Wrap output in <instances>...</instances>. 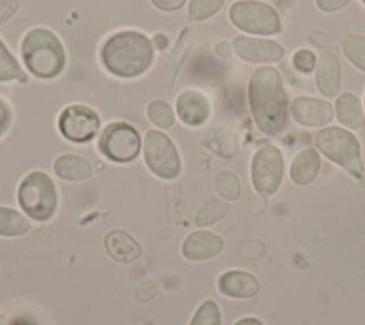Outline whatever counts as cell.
<instances>
[{
    "mask_svg": "<svg viewBox=\"0 0 365 325\" xmlns=\"http://www.w3.org/2000/svg\"><path fill=\"white\" fill-rule=\"evenodd\" d=\"M232 51L244 61L254 64L277 63L284 57V48L279 43L258 37H235L232 41Z\"/></svg>",
    "mask_w": 365,
    "mask_h": 325,
    "instance_id": "cell-11",
    "label": "cell"
},
{
    "mask_svg": "<svg viewBox=\"0 0 365 325\" xmlns=\"http://www.w3.org/2000/svg\"><path fill=\"white\" fill-rule=\"evenodd\" d=\"M284 177V158L278 147L267 144L258 148L251 161V181L261 195L278 191Z\"/></svg>",
    "mask_w": 365,
    "mask_h": 325,
    "instance_id": "cell-8",
    "label": "cell"
},
{
    "mask_svg": "<svg viewBox=\"0 0 365 325\" xmlns=\"http://www.w3.org/2000/svg\"><path fill=\"white\" fill-rule=\"evenodd\" d=\"M345 57L359 70L365 71V37L361 34H346L341 40Z\"/></svg>",
    "mask_w": 365,
    "mask_h": 325,
    "instance_id": "cell-22",
    "label": "cell"
},
{
    "mask_svg": "<svg viewBox=\"0 0 365 325\" xmlns=\"http://www.w3.org/2000/svg\"><path fill=\"white\" fill-rule=\"evenodd\" d=\"M29 220L19 211L0 207V237H21L30 229Z\"/></svg>",
    "mask_w": 365,
    "mask_h": 325,
    "instance_id": "cell-21",
    "label": "cell"
},
{
    "mask_svg": "<svg viewBox=\"0 0 365 325\" xmlns=\"http://www.w3.org/2000/svg\"><path fill=\"white\" fill-rule=\"evenodd\" d=\"M104 248L108 257L121 264H131L141 255L140 244L125 231H110L104 238Z\"/></svg>",
    "mask_w": 365,
    "mask_h": 325,
    "instance_id": "cell-16",
    "label": "cell"
},
{
    "mask_svg": "<svg viewBox=\"0 0 365 325\" xmlns=\"http://www.w3.org/2000/svg\"><path fill=\"white\" fill-rule=\"evenodd\" d=\"M292 63L297 70H299L302 73H309L317 67V57L312 51H309L307 48H301L294 54Z\"/></svg>",
    "mask_w": 365,
    "mask_h": 325,
    "instance_id": "cell-29",
    "label": "cell"
},
{
    "mask_svg": "<svg viewBox=\"0 0 365 325\" xmlns=\"http://www.w3.org/2000/svg\"><path fill=\"white\" fill-rule=\"evenodd\" d=\"M98 148L101 154L111 161L128 162L138 155L141 138L130 124L124 121H114L101 133Z\"/></svg>",
    "mask_w": 365,
    "mask_h": 325,
    "instance_id": "cell-9",
    "label": "cell"
},
{
    "mask_svg": "<svg viewBox=\"0 0 365 325\" xmlns=\"http://www.w3.org/2000/svg\"><path fill=\"white\" fill-rule=\"evenodd\" d=\"M10 124V110L7 104L0 98V135L9 128Z\"/></svg>",
    "mask_w": 365,
    "mask_h": 325,
    "instance_id": "cell-33",
    "label": "cell"
},
{
    "mask_svg": "<svg viewBox=\"0 0 365 325\" xmlns=\"http://www.w3.org/2000/svg\"><path fill=\"white\" fill-rule=\"evenodd\" d=\"M147 115L150 121L160 128H168L174 124V111L163 100L151 101L147 107Z\"/></svg>",
    "mask_w": 365,
    "mask_h": 325,
    "instance_id": "cell-26",
    "label": "cell"
},
{
    "mask_svg": "<svg viewBox=\"0 0 365 325\" xmlns=\"http://www.w3.org/2000/svg\"><path fill=\"white\" fill-rule=\"evenodd\" d=\"M57 124L64 138L80 144L94 138L100 128V118L93 108L73 104L60 113Z\"/></svg>",
    "mask_w": 365,
    "mask_h": 325,
    "instance_id": "cell-10",
    "label": "cell"
},
{
    "mask_svg": "<svg viewBox=\"0 0 365 325\" xmlns=\"http://www.w3.org/2000/svg\"><path fill=\"white\" fill-rule=\"evenodd\" d=\"M175 108L180 120L191 127L204 124L211 111L208 98L201 91L192 88L180 93L175 101Z\"/></svg>",
    "mask_w": 365,
    "mask_h": 325,
    "instance_id": "cell-14",
    "label": "cell"
},
{
    "mask_svg": "<svg viewBox=\"0 0 365 325\" xmlns=\"http://www.w3.org/2000/svg\"><path fill=\"white\" fill-rule=\"evenodd\" d=\"M315 144L327 158L342 167L352 177L361 178L364 172L361 147L352 133L341 127H327L317 133Z\"/></svg>",
    "mask_w": 365,
    "mask_h": 325,
    "instance_id": "cell-4",
    "label": "cell"
},
{
    "mask_svg": "<svg viewBox=\"0 0 365 325\" xmlns=\"http://www.w3.org/2000/svg\"><path fill=\"white\" fill-rule=\"evenodd\" d=\"M234 325H264V324H262V321H259L258 318L247 316V318H241V319H238Z\"/></svg>",
    "mask_w": 365,
    "mask_h": 325,
    "instance_id": "cell-35",
    "label": "cell"
},
{
    "mask_svg": "<svg viewBox=\"0 0 365 325\" xmlns=\"http://www.w3.org/2000/svg\"><path fill=\"white\" fill-rule=\"evenodd\" d=\"M53 168L60 178L67 181H83L93 172L90 161L76 154H63L57 157Z\"/></svg>",
    "mask_w": 365,
    "mask_h": 325,
    "instance_id": "cell-19",
    "label": "cell"
},
{
    "mask_svg": "<svg viewBox=\"0 0 365 325\" xmlns=\"http://www.w3.org/2000/svg\"><path fill=\"white\" fill-rule=\"evenodd\" d=\"M317 87L325 97H335L341 90V66L338 57L325 51L317 63Z\"/></svg>",
    "mask_w": 365,
    "mask_h": 325,
    "instance_id": "cell-17",
    "label": "cell"
},
{
    "mask_svg": "<svg viewBox=\"0 0 365 325\" xmlns=\"http://www.w3.org/2000/svg\"><path fill=\"white\" fill-rule=\"evenodd\" d=\"M17 200L21 210L36 221H47L57 207V191L53 180L43 171L29 172L20 182Z\"/></svg>",
    "mask_w": 365,
    "mask_h": 325,
    "instance_id": "cell-5",
    "label": "cell"
},
{
    "mask_svg": "<svg viewBox=\"0 0 365 325\" xmlns=\"http://www.w3.org/2000/svg\"><path fill=\"white\" fill-rule=\"evenodd\" d=\"M222 4L224 0H190L188 17L194 21H202L214 16Z\"/></svg>",
    "mask_w": 365,
    "mask_h": 325,
    "instance_id": "cell-28",
    "label": "cell"
},
{
    "mask_svg": "<svg viewBox=\"0 0 365 325\" xmlns=\"http://www.w3.org/2000/svg\"><path fill=\"white\" fill-rule=\"evenodd\" d=\"M217 284L222 295L235 299L251 298L259 291V282L257 277L247 271H227L220 275Z\"/></svg>",
    "mask_w": 365,
    "mask_h": 325,
    "instance_id": "cell-15",
    "label": "cell"
},
{
    "mask_svg": "<svg viewBox=\"0 0 365 325\" xmlns=\"http://www.w3.org/2000/svg\"><path fill=\"white\" fill-rule=\"evenodd\" d=\"M19 9L17 0H0V24L7 21Z\"/></svg>",
    "mask_w": 365,
    "mask_h": 325,
    "instance_id": "cell-30",
    "label": "cell"
},
{
    "mask_svg": "<svg viewBox=\"0 0 365 325\" xmlns=\"http://www.w3.org/2000/svg\"><path fill=\"white\" fill-rule=\"evenodd\" d=\"M188 325H221L218 305L212 299L204 301L194 312Z\"/></svg>",
    "mask_w": 365,
    "mask_h": 325,
    "instance_id": "cell-27",
    "label": "cell"
},
{
    "mask_svg": "<svg viewBox=\"0 0 365 325\" xmlns=\"http://www.w3.org/2000/svg\"><path fill=\"white\" fill-rule=\"evenodd\" d=\"M21 57L26 67L40 78L57 77L66 64V53L58 37L40 27L23 37Z\"/></svg>",
    "mask_w": 365,
    "mask_h": 325,
    "instance_id": "cell-3",
    "label": "cell"
},
{
    "mask_svg": "<svg viewBox=\"0 0 365 325\" xmlns=\"http://www.w3.org/2000/svg\"><path fill=\"white\" fill-rule=\"evenodd\" d=\"M154 57L151 41L140 31L124 30L113 34L101 48L106 68L117 77L131 78L144 73Z\"/></svg>",
    "mask_w": 365,
    "mask_h": 325,
    "instance_id": "cell-2",
    "label": "cell"
},
{
    "mask_svg": "<svg viewBox=\"0 0 365 325\" xmlns=\"http://www.w3.org/2000/svg\"><path fill=\"white\" fill-rule=\"evenodd\" d=\"M26 74L20 68L17 60L11 56V53L6 48L3 41L0 40V81H11L20 80L26 81Z\"/></svg>",
    "mask_w": 365,
    "mask_h": 325,
    "instance_id": "cell-24",
    "label": "cell"
},
{
    "mask_svg": "<svg viewBox=\"0 0 365 325\" xmlns=\"http://www.w3.org/2000/svg\"><path fill=\"white\" fill-rule=\"evenodd\" d=\"M231 23L251 34L269 36L281 31L278 13L267 3L257 0H240L230 7Z\"/></svg>",
    "mask_w": 365,
    "mask_h": 325,
    "instance_id": "cell-6",
    "label": "cell"
},
{
    "mask_svg": "<svg viewBox=\"0 0 365 325\" xmlns=\"http://www.w3.org/2000/svg\"><path fill=\"white\" fill-rule=\"evenodd\" d=\"M215 53L218 56H221V57H228L231 54V47H230V44L227 41H220L215 46Z\"/></svg>",
    "mask_w": 365,
    "mask_h": 325,
    "instance_id": "cell-34",
    "label": "cell"
},
{
    "mask_svg": "<svg viewBox=\"0 0 365 325\" xmlns=\"http://www.w3.org/2000/svg\"><path fill=\"white\" fill-rule=\"evenodd\" d=\"M349 1L351 0H317V6L319 7V10L325 11V13H332V11L341 10Z\"/></svg>",
    "mask_w": 365,
    "mask_h": 325,
    "instance_id": "cell-31",
    "label": "cell"
},
{
    "mask_svg": "<svg viewBox=\"0 0 365 325\" xmlns=\"http://www.w3.org/2000/svg\"><path fill=\"white\" fill-rule=\"evenodd\" d=\"M144 161L148 170L163 180H174L180 174V157L174 143L161 131L150 130L144 137Z\"/></svg>",
    "mask_w": 365,
    "mask_h": 325,
    "instance_id": "cell-7",
    "label": "cell"
},
{
    "mask_svg": "<svg viewBox=\"0 0 365 325\" xmlns=\"http://www.w3.org/2000/svg\"><path fill=\"white\" fill-rule=\"evenodd\" d=\"M335 113L338 121L351 130H359L365 124V115L361 101L356 96L351 93H344L336 98Z\"/></svg>",
    "mask_w": 365,
    "mask_h": 325,
    "instance_id": "cell-20",
    "label": "cell"
},
{
    "mask_svg": "<svg viewBox=\"0 0 365 325\" xmlns=\"http://www.w3.org/2000/svg\"><path fill=\"white\" fill-rule=\"evenodd\" d=\"M359 182L362 184V187L365 188V171L362 172V175H361V178H359Z\"/></svg>",
    "mask_w": 365,
    "mask_h": 325,
    "instance_id": "cell-36",
    "label": "cell"
},
{
    "mask_svg": "<svg viewBox=\"0 0 365 325\" xmlns=\"http://www.w3.org/2000/svg\"><path fill=\"white\" fill-rule=\"evenodd\" d=\"M215 190L217 192L228 201H235L241 195V185L237 175L228 170H224L215 177Z\"/></svg>",
    "mask_w": 365,
    "mask_h": 325,
    "instance_id": "cell-25",
    "label": "cell"
},
{
    "mask_svg": "<svg viewBox=\"0 0 365 325\" xmlns=\"http://www.w3.org/2000/svg\"><path fill=\"white\" fill-rule=\"evenodd\" d=\"M248 101L257 127L267 135L278 134L287 121V93L275 67L258 68L248 84Z\"/></svg>",
    "mask_w": 365,
    "mask_h": 325,
    "instance_id": "cell-1",
    "label": "cell"
},
{
    "mask_svg": "<svg viewBox=\"0 0 365 325\" xmlns=\"http://www.w3.org/2000/svg\"><path fill=\"white\" fill-rule=\"evenodd\" d=\"M0 325H6V316L0 314Z\"/></svg>",
    "mask_w": 365,
    "mask_h": 325,
    "instance_id": "cell-37",
    "label": "cell"
},
{
    "mask_svg": "<svg viewBox=\"0 0 365 325\" xmlns=\"http://www.w3.org/2000/svg\"><path fill=\"white\" fill-rule=\"evenodd\" d=\"M319 168V154L312 148H305L294 157L289 165V177L297 185H308L317 178Z\"/></svg>",
    "mask_w": 365,
    "mask_h": 325,
    "instance_id": "cell-18",
    "label": "cell"
},
{
    "mask_svg": "<svg viewBox=\"0 0 365 325\" xmlns=\"http://www.w3.org/2000/svg\"><path fill=\"white\" fill-rule=\"evenodd\" d=\"M294 120L304 127H321L334 118L332 105L315 97H297L291 101Z\"/></svg>",
    "mask_w": 365,
    "mask_h": 325,
    "instance_id": "cell-12",
    "label": "cell"
},
{
    "mask_svg": "<svg viewBox=\"0 0 365 325\" xmlns=\"http://www.w3.org/2000/svg\"><path fill=\"white\" fill-rule=\"evenodd\" d=\"M224 248V239L211 231H194L181 245V252L185 259L205 261L218 255Z\"/></svg>",
    "mask_w": 365,
    "mask_h": 325,
    "instance_id": "cell-13",
    "label": "cell"
},
{
    "mask_svg": "<svg viewBox=\"0 0 365 325\" xmlns=\"http://www.w3.org/2000/svg\"><path fill=\"white\" fill-rule=\"evenodd\" d=\"M153 4L164 11H174L184 6L185 0H151Z\"/></svg>",
    "mask_w": 365,
    "mask_h": 325,
    "instance_id": "cell-32",
    "label": "cell"
},
{
    "mask_svg": "<svg viewBox=\"0 0 365 325\" xmlns=\"http://www.w3.org/2000/svg\"><path fill=\"white\" fill-rule=\"evenodd\" d=\"M228 211H230V205L225 201L211 200V201L205 202L198 210V212L195 215V224L198 227L211 225V224L220 221L221 218H224Z\"/></svg>",
    "mask_w": 365,
    "mask_h": 325,
    "instance_id": "cell-23",
    "label": "cell"
},
{
    "mask_svg": "<svg viewBox=\"0 0 365 325\" xmlns=\"http://www.w3.org/2000/svg\"><path fill=\"white\" fill-rule=\"evenodd\" d=\"M362 1H364V3H365V0H362Z\"/></svg>",
    "mask_w": 365,
    "mask_h": 325,
    "instance_id": "cell-38",
    "label": "cell"
}]
</instances>
